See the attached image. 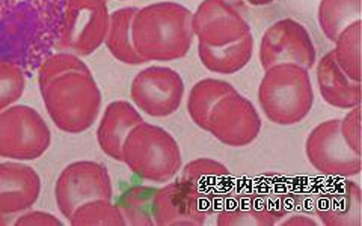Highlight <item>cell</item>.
<instances>
[{
  "label": "cell",
  "instance_id": "cb8c5ba5",
  "mask_svg": "<svg viewBox=\"0 0 362 226\" xmlns=\"http://www.w3.org/2000/svg\"><path fill=\"white\" fill-rule=\"evenodd\" d=\"M332 56L343 73L355 82H361V20L347 26L337 37Z\"/></svg>",
  "mask_w": 362,
  "mask_h": 226
},
{
  "label": "cell",
  "instance_id": "4dcf8cb0",
  "mask_svg": "<svg viewBox=\"0 0 362 226\" xmlns=\"http://www.w3.org/2000/svg\"><path fill=\"white\" fill-rule=\"evenodd\" d=\"M282 226H315L319 225L315 219L307 216V214H293L288 219L279 222Z\"/></svg>",
  "mask_w": 362,
  "mask_h": 226
},
{
  "label": "cell",
  "instance_id": "4316f807",
  "mask_svg": "<svg viewBox=\"0 0 362 226\" xmlns=\"http://www.w3.org/2000/svg\"><path fill=\"white\" fill-rule=\"evenodd\" d=\"M26 76L18 65L0 61V112L16 105L25 94Z\"/></svg>",
  "mask_w": 362,
  "mask_h": 226
},
{
  "label": "cell",
  "instance_id": "4fadbf2b",
  "mask_svg": "<svg viewBox=\"0 0 362 226\" xmlns=\"http://www.w3.org/2000/svg\"><path fill=\"white\" fill-rule=\"evenodd\" d=\"M209 214L210 202L183 179H171L156 189L153 216L157 226H202Z\"/></svg>",
  "mask_w": 362,
  "mask_h": 226
},
{
  "label": "cell",
  "instance_id": "9a60e30c",
  "mask_svg": "<svg viewBox=\"0 0 362 226\" xmlns=\"http://www.w3.org/2000/svg\"><path fill=\"white\" fill-rule=\"evenodd\" d=\"M144 121L139 110L129 101L118 100L110 103L100 118L97 141L101 151L112 160H122V145L129 133Z\"/></svg>",
  "mask_w": 362,
  "mask_h": 226
},
{
  "label": "cell",
  "instance_id": "8992f818",
  "mask_svg": "<svg viewBox=\"0 0 362 226\" xmlns=\"http://www.w3.org/2000/svg\"><path fill=\"white\" fill-rule=\"evenodd\" d=\"M106 0H65L61 47L77 56H89L105 44L109 29Z\"/></svg>",
  "mask_w": 362,
  "mask_h": 226
},
{
  "label": "cell",
  "instance_id": "277c9868",
  "mask_svg": "<svg viewBox=\"0 0 362 226\" xmlns=\"http://www.w3.org/2000/svg\"><path fill=\"white\" fill-rule=\"evenodd\" d=\"M122 163L145 181L165 184L183 167V157L174 136L154 124L142 121L122 145Z\"/></svg>",
  "mask_w": 362,
  "mask_h": 226
},
{
  "label": "cell",
  "instance_id": "7a4b0ae2",
  "mask_svg": "<svg viewBox=\"0 0 362 226\" xmlns=\"http://www.w3.org/2000/svg\"><path fill=\"white\" fill-rule=\"evenodd\" d=\"M40 90L45 110L61 131L81 134L95 124L103 97L90 71L61 74Z\"/></svg>",
  "mask_w": 362,
  "mask_h": 226
},
{
  "label": "cell",
  "instance_id": "30bf717a",
  "mask_svg": "<svg viewBox=\"0 0 362 226\" xmlns=\"http://www.w3.org/2000/svg\"><path fill=\"white\" fill-rule=\"evenodd\" d=\"M185 82L168 66H148L134 76L130 97L136 109L151 118H168L180 109L185 98Z\"/></svg>",
  "mask_w": 362,
  "mask_h": 226
},
{
  "label": "cell",
  "instance_id": "9c48e42d",
  "mask_svg": "<svg viewBox=\"0 0 362 226\" xmlns=\"http://www.w3.org/2000/svg\"><path fill=\"white\" fill-rule=\"evenodd\" d=\"M305 154L317 172L327 178L346 179L361 174V154L344 142L339 119H327L315 126L305 142Z\"/></svg>",
  "mask_w": 362,
  "mask_h": 226
},
{
  "label": "cell",
  "instance_id": "7402d4cb",
  "mask_svg": "<svg viewBox=\"0 0 362 226\" xmlns=\"http://www.w3.org/2000/svg\"><path fill=\"white\" fill-rule=\"evenodd\" d=\"M281 210L259 203L258 201H243L239 206L223 208L218 213L219 226H274L281 222Z\"/></svg>",
  "mask_w": 362,
  "mask_h": 226
},
{
  "label": "cell",
  "instance_id": "ac0fdd59",
  "mask_svg": "<svg viewBox=\"0 0 362 226\" xmlns=\"http://www.w3.org/2000/svg\"><path fill=\"white\" fill-rule=\"evenodd\" d=\"M254 37L249 33L245 38L223 47H209L198 42V56L202 66L211 73L235 74L249 64L254 53Z\"/></svg>",
  "mask_w": 362,
  "mask_h": 226
},
{
  "label": "cell",
  "instance_id": "44dd1931",
  "mask_svg": "<svg viewBox=\"0 0 362 226\" xmlns=\"http://www.w3.org/2000/svg\"><path fill=\"white\" fill-rule=\"evenodd\" d=\"M234 90L235 88L230 82L219 81V78H202L197 82L187 97V113L190 119L195 126L207 131L213 107L218 105L221 98Z\"/></svg>",
  "mask_w": 362,
  "mask_h": 226
},
{
  "label": "cell",
  "instance_id": "52a82bcc",
  "mask_svg": "<svg viewBox=\"0 0 362 226\" xmlns=\"http://www.w3.org/2000/svg\"><path fill=\"white\" fill-rule=\"evenodd\" d=\"M192 29L198 42L223 47L251 33L243 0H202L192 13Z\"/></svg>",
  "mask_w": 362,
  "mask_h": 226
},
{
  "label": "cell",
  "instance_id": "484cf974",
  "mask_svg": "<svg viewBox=\"0 0 362 226\" xmlns=\"http://www.w3.org/2000/svg\"><path fill=\"white\" fill-rule=\"evenodd\" d=\"M156 189L138 186L127 190L119 199L118 207L126 225L132 226H154L153 202Z\"/></svg>",
  "mask_w": 362,
  "mask_h": 226
},
{
  "label": "cell",
  "instance_id": "7c38bea8",
  "mask_svg": "<svg viewBox=\"0 0 362 226\" xmlns=\"http://www.w3.org/2000/svg\"><path fill=\"white\" fill-rule=\"evenodd\" d=\"M262 126V117L252 101L234 90L213 107L207 131L222 145L243 148L257 141Z\"/></svg>",
  "mask_w": 362,
  "mask_h": 226
},
{
  "label": "cell",
  "instance_id": "83f0119b",
  "mask_svg": "<svg viewBox=\"0 0 362 226\" xmlns=\"http://www.w3.org/2000/svg\"><path fill=\"white\" fill-rule=\"evenodd\" d=\"M70 71H90L88 65L81 59V56L74 53H56L45 59L38 71V85L40 88L52 82L54 77Z\"/></svg>",
  "mask_w": 362,
  "mask_h": 226
},
{
  "label": "cell",
  "instance_id": "5bb4252c",
  "mask_svg": "<svg viewBox=\"0 0 362 226\" xmlns=\"http://www.w3.org/2000/svg\"><path fill=\"white\" fill-rule=\"evenodd\" d=\"M41 195V178L35 169L17 160L0 163V214L18 216L30 210Z\"/></svg>",
  "mask_w": 362,
  "mask_h": 226
},
{
  "label": "cell",
  "instance_id": "d4e9b609",
  "mask_svg": "<svg viewBox=\"0 0 362 226\" xmlns=\"http://www.w3.org/2000/svg\"><path fill=\"white\" fill-rule=\"evenodd\" d=\"M68 223L73 226H124L126 219L110 199H94L78 206Z\"/></svg>",
  "mask_w": 362,
  "mask_h": 226
},
{
  "label": "cell",
  "instance_id": "603a6c76",
  "mask_svg": "<svg viewBox=\"0 0 362 226\" xmlns=\"http://www.w3.org/2000/svg\"><path fill=\"white\" fill-rule=\"evenodd\" d=\"M317 18L323 35L334 42L347 26L361 20V0H320Z\"/></svg>",
  "mask_w": 362,
  "mask_h": 226
},
{
  "label": "cell",
  "instance_id": "1f68e13d",
  "mask_svg": "<svg viewBox=\"0 0 362 226\" xmlns=\"http://www.w3.org/2000/svg\"><path fill=\"white\" fill-rule=\"evenodd\" d=\"M243 2L252 5V6H266V5L274 4L275 0H243Z\"/></svg>",
  "mask_w": 362,
  "mask_h": 226
},
{
  "label": "cell",
  "instance_id": "ffe728a7",
  "mask_svg": "<svg viewBox=\"0 0 362 226\" xmlns=\"http://www.w3.org/2000/svg\"><path fill=\"white\" fill-rule=\"evenodd\" d=\"M138 8H121L110 13L109 29L105 40L109 53L126 65H142L144 59L136 52L132 38V23Z\"/></svg>",
  "mask_w": 362,
  "mask_h": 226
},
{
  "label": "cell",
  "instance_id": "2e32d148",
  "mask_svg": "<svg viewBox=\"0 0 362 226\" xmlns=\"http://www.w3.org/2000/svg\"><path fill=\"white\" fill-rule=\"evenodd\" d=\"M317 218L326 226L361 225V187L355 181H344L326 190L317 202Z\"/></svg>",
  "mask_w": 362,
  "mask_h": 226
},
{
  "label": "cell",
  "instance_id": "5b68a950",
  "mask_svg": "<svg viewBox=\"0 0 362 226\" xmlns=\"http://www.w3.org/2000/svg\"><path fill=\"white\" fill-rule=\"evenodd\" d=\"M52 143V133L40 113L25 105L0 112V157L17 162L37 160Z\"/></svg>",
  "mask_w": 362,
  "mask_h": 226
},
{
  "label": "cell",
  "instance_id": "f1b7e54d",
  "mask_svg": "<svg viewBox=\"0 0 362 226\" xmlns=\"http://www.w3.org/2000/svg\"><path fill=\"white\" fill-rule=\"evenodd\" d=\"M339 131L349 148L361 154V105L350 109L347 115L339 119Z\"/></svg>",
  "mask_w": 362,
  "mask_h": 226
},
{
  "label": "cell",
  "instance_id": "e0dca14e",
  "mask_svg": "<svg viewBox=\"0 0 362 226\" xmlns=\"http://www.w3.org/2000/svg\"><path fill=\"white\" fill-rule=\"evenodd\" d=\"M315 77L320 95L326 105L350 110L361 105V82L347 77L334 59L332 52L317 61Z\"/></svg>",
  "mask_w": 362,
  "mask_h": 226
},
{
  "label": "cell",
  "instance_id": "ba28073f",
  "mask_svg": "<svg viewBox=\"0 0 362 226\" xmlns=\"http://www.w3.org/2000/svg\"><path fill=\"white\" fill-rule=\"evenodd\" d=\"M112 196L113 186L107 167L93 160H78L65 166L54 184L56 206L66 220L82 203Z\"/></svg>",
  "mask_w": 362,
  "mask_h": 226
},
{
  "label": "cell",
  "instance_id": "8fae6325",
  "mask_svg": "<svg viewBox=\"0 0 362 226\" xmlns=\"http://www.w3.org/2000/svg\"><path fill=\"white\" fill-rule=\"evenodd\" d=\"M258 58L264 71L279 64L300 65L310 71L317 62V52L310 32L302 23L282 18L263 33Z\"/></svg>",
  "mask_w": 362,
  "mask_h": 226
},
{
  "label": "cell",
  "instance_id": "d6986e66",
  "mask_svg": "<svg viewBox=\"0 0 362 226\" xmlns=\"http://www.w3.org/2000/svg\"><path fill=\"white\" fill-rule=\"evenodd\" d=\"M180 172V179H183L192 189H195L209 202L228 184V179L231 178L228 167L207 157L189 162L185 167H181Z\"/></svg>",
  "mask_w": 362,
  "mask_h": 226
},
{
  "label": "cell",
  "instance_id": "3957f363",
  "mask_svg": "<svg viewBox=\"0 0 362 226\" xmlns=\"http://www.w3.org/2000/svg\"><path fill=\"white\" fill-rule=\"evenodd\" d=\"M258 103L266 118L288 127L302 122L314 106V89L307 68L279 64L269 68L258 86Z\"/></svg>",
  "mask_w": 362,
  "mask_h": 226
},
{
  "label": "cell",
  "instance_id": "6da1fadb",
  "mask_svg": "<svg viewBox=\"0 0 362 226\" xmlns=\"http://www.w3.org/2000/svg\"><path fill=\"white\" fill-rule=\"evenodd\" d=\"M132 38L144 62H171L185 58L194 41L192 11L177 2H157L138 8Z\"/></svg>",
  "mask_w": 362,
  "mask_h": 226
},
{
  "label": "cell",
  "instance_id": "f546056e",
  "mask_svg": "<svg viewBox=\"0 0 362 226\" xmlns=\"http://www.w3.org/2000/svg\"><path fill=\"white\" fill-rule=\"evenodd\" d=\"M16 226H62V220H59L53 214L47 211H35L26 210L20 213L14 220Z\"/></svg>",
  "mask_w": 362,
  "mask_h": 226
}]
</instances>
